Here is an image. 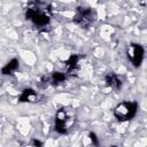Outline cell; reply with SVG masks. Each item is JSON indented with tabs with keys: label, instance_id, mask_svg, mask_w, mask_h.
Returning <instances> with one entry per match:
<instances>
[{
	"label": "cell",
	"instance_id": "6da1fadb",
	"mask_svg": "<svg viewBox=\"0 0 147 147\" xmlns=\"http://www.w3.org/2000/svg\"><path fill=\"white\" fill-rule=\"evenodd\" d=\"M74 123V111L67 107L61 108L55 116V130L60 133H65Z\"/></svg>",
	"mask_w": 147,
	"mask_h": 147
},
{
	"label": "cell",
	"instance_id": "7a4b0ae2",
	"mask_svg": "<svg viewBox=\"0 0 147 147\" xmlns=\"http://www.w3.org/2000/svg\"><path fill=\"white\" fill-rule=\"evenodd\" d=\"M137 110V102H122L115 108L114 115L118 121H129L136 116Z\"/></svg>",
	"mask_w": 147,
	"mask_h": 147
},
{
	"label": "cell",
	"instance_id": "3957f363",
	"mask_svg": "<svg viewBox=\"0 0 147 147\" xmlns=\"http://www.w3.org/2000/svg\"><path fill=\"white\" fill-rule=\"evenodd\" d=\"M26 18L31 20L36 25L39 26H45L49 22V16L46 13V10L40 9V8H29L26 10Z\"/></svg>",
	"mask_w": 147,
	"mask_h": 147
},
{
	"label": "cell",
	"instance_id": "277c9868",
	"mask_svg": "<svg viewBox=\"0 0 147 147\" xmlns=\"http://www.w3.org/2000/svg\"><path fill=\"white\" fill-rule=\"evenodd\" d=\"M130 59L134 67H139L144 59V48L140 45H132L130 47Z\"/></svg>",
	"mask_w": 147,
	"mask_h": 147
},
{
	"label": "cell",
	"instance_id": "5b68a950",
	"mask_svg": "<svg viewBox=\"0 0 147 147\" xmlns=\"http://www.w3.org/2000/svg\"><path fill=\"white\" fill-rule=\"evenodd\" d=\"M38 99V94L36 91L31 90V88H26L22 92L21 96H20V100L22 102H34L37 101Z\"/></svg>",
	"mask_w": 147,
	"mask_h": 147
},
{
	"label": "cell",
	"instance_id": "8992f818",
	"mask_svg": "<svg viewBox=\"0 0 147 147\" xmlns=\"http://www.w3.org/2000/svg\"><path fill=\"white\" fill-rule=\"evenodd\" d=\"M106 83H107L108 86L114 87V88H119V87H121V79L118 78L117 75H115V74H113V72H110V74L107 75V77H106Z\"/></svg>",
	"mask_w": 147,
	"mask_h": 147
},
{
	"label": "cell",
	"instance_id": "52a82bcc",
	"mask_svg": "<svg viewBox=\"0 0 147 147\" xmlns=\"http://www.w3.org/2000/svg\"><path fill=\"white\" fill-rule=\"evenodd\" d=\"M17 68H18V61L16 59H13L2 68V74L3 75H11Z\"/></svg>",
	"mask_w": 147,
	"mask_h": 147
},
{
	"label": "cell",
	"instance_id": "ba28073f",
	"mask_svg": "<svg viewBox=\"0 0 147 147\" xmlns=\"http://www.w3.org/2000/svg\"><path fill=\"white\" fill-rule=\"evenodd\" d=\"M77 63H78V57H77L76 55H72V56L68 60V62H67V68H68V70H69V71H74L75 68L77 67Z\"/></svg>",
	"mask_w": 147,
	"mask_h": 147
},
{
	"label": "cell",
	"instance_id": "9c48e42d",
	"mask_svg": "<svg viewBox=\"0 0 147 147\" xmlns=\"http://www.w3.org/2000/svg\"><path fill=\"white\" fill-rule=\"evenodd\" d=\"M65 79V75L64 74H61V72H54L53 76H52V80L54 83H61Z\"/></svg>",
	"mask_w": 147,
	"mask_h": 147
}]
</instances>
